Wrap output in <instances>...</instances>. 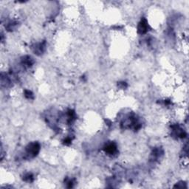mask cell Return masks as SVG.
Segmentation results:
<instances>
[{"mask_svg":"<svg viewBox=\"0 0 189 189\" xmlns=\"http://www.w3.org/2000/svg\"><path fill=\"white\" fill-rule=\"evenodd\" d=\"M40 150V145L38 143H31L26 147L27 154L29 157H34L38 154Z\"/></svg>","mask_w":189,"mask_h":189,"instance_id":"1","label":"cell"},{"mask_svg":"<svg viewBox=\"0 0 189 189\" xmlns=\"http://www.w3.org/2000/svg\"><path fill=\"white\" fill-rule=\"evenodd\" d=\"M149 25L146 19H143L139 23L137 27V32L140 34H145L149 30Z\"/></svg>","mask_w":189,"mask_h":189,"instance_id":"2","label":"cell"},{"mask_svg":"<svg viewBox=\"0 0 189 189\" xmlns=\"http://www.w3.org/2000/svg\"><path fill=\"white\" fill-rule=\"evenodd\" d=\"M103 149H104L105 152H106V154L112 155L117 151V146L115 143L111 142V143H107V144L104 146Z\"/></svg>","mask_w":189,"mask_h":189,"instance_id":"3","label":"cell"},{"mask_svg":"<svg viewBox=\"0 0 189 189\" xmlns=\"http://www.w3.org/2000/svg\"><path fill=\"white\" fill-rule=\"evenodd\" d=\"M46 44L45 42L39 43V44H37L35 45V47H33V51L35 52L36 54H41L42 53H44V51L45 50Z\"/></svg>","mask_w":189,"mask_h":189,"instance_id":"4","label":"cell"},{"mask_svg":"<svg viewBox=\"0 0 189 189\" xmlns=\"http://www.w3.org/2000/svg\"><path fill=\"white\" fill-rule=\"evenodd\" d=\"M22 64L25 67H30V66H31L33 64V60L30 56H25L22 59Z\"/></svg>","mask_w":189,"mask_h":189,"instance_id":"5","label":"cell"},{"mask_svg":"<svg viewBox=\"0 0 189 189\" xmlns=\"http://www.w3.org/2000/svg\"><path fill=\"white\" fill-rule=\"evenodd\" d=\"M23 180L25 182H27V183H31V182L33 181V175L30 173H27V174H25Z\"/></svg>","mask_w":189,"mask_h":189,"instance_id":"6","label":"cell"},{"mask_svg":"<svg viewBox=\"0 0 189 189\" xmlns=\"http://www.w3.org/2000/svg\"><path fill=\"white\" fill-rule=\"evenodd\" d=\"M25 96L28 99L33 98V94H32V92L30 91V90H25Z\"/></svg>","mask_w":189,"mask_h":189,"instance_id":"7","label":"cell"}]
</instances>
